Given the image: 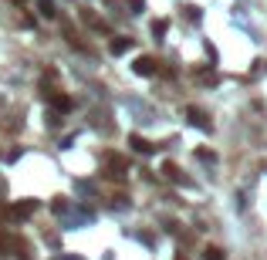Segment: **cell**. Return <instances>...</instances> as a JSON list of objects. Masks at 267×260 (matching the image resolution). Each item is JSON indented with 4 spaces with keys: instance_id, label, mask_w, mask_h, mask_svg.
Returning a JSON list of instances; mask_svg holds the SVG:
<instances>
[{
    "instance_id": "1",
    "label": "cell",
    "mask_w": 267,
    "mask_h": 260,
    "mask_svg": "<svg viewBox=\"0 0 267 260\" xmlns=\"http://www.w3.org/2000/svg\"><path fill=\"white\" fill-rule=\"evenodd\" d=\"M135 75H145V78L156 75V61H152V57H139V61H135Z\"/></svg>"
},
{
    "instance_id": "6",
    "label": "cell",
    "mask_w": 267,
    "mask_h": 260,
    "mask_svg": "<svg viewBox=\"0 0 267 260\" xmlns=\"http://www.w3.org/2000/svg\"><path fill=\"white\" fill-rule=\"evenodd\" d=\"M41 14L51 17V14H55V4H51V0H41Z\"/></svg>"
},
{
    "instance_id": "5",
    "label": "cell",
    "mask_w": 267,
    "mask_h": 260,
    "mask_svg": "<svg viewBox=\"0 0 267 260\" xmlns=\"http://www.w3.org/2000/svg\"><path fill=\"white\" fill-rule=\"evenodd\" d=\"M203 260H223V253L217 247H206V250H203Z\"/></svg>"
},
{
    "instance_id": "4",
    "label": "cell",
    "mask_w": 267,
    "mask_h": 260,
    "mask_svg": "<svg viewBox=\"0 0 267 260\" xmlns=\"http://www.w3.org/2000/svg\"><path fill=\"white\" fill-rule=\"evenodd\" d=\"M129 142H132V149H135V152H149V149H152V146H149V142H142V139H139V136H132V139H129Z\"/></svg>"
},
{
    "instance_id": "2",
    "label": "cell",
    "mask_w": 267,
    "mask_h": 260,
    "mask_svg": "<svg viewBox=\"0 0 267 260\" xmlns=\"http://www.w3.org/2000/svg\"><path fill=\"white\" fill-rule=\"evenodd\" d=\"M132 47V37H119V41H112V54H125Z\"/></svg>"
},
{
    "instance_id": "3",
    "label": "cell",
    "mask_w": 267,
    "mask_h": 260,
    "mask_svg": "<svg viewBox=\"0 0 267 260\" xmlns=\"http://www.w3.org/2000/svg\"><path fill=\"white\" fill-rule=\"evenodd\" d=\"M55 108H58V112H68V108H71V98H65V95H55Z\"/></svg>"
}]
</instances>
